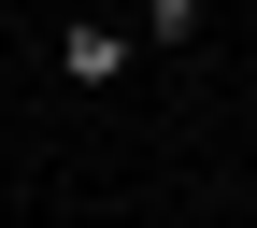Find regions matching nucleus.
<instances>
[{"label": "nucleus", "mask_w": 257, "mask_h": 228, "mask_svg": "<svg viewBox=\"0 0 257 228\" xmlns=\"http://www.w3.org/2000/svg\"><path fill=\"white\" fill-rule=\"evenodd\" d=\"M57 72H72L86 100H100V86H128V72H143V43H128V15H72V29H57Z\"/></svg>", "instance_id": "f257e3e1"}, {"label": "nucleus", "mask_w": 257, "mask_h": 228, "mask_svg": "<svg viewBox=\"0 0 257 228\" xmlns=\"http://www.w3.org/2000/svg\"><path fill=\"white\" fill-rule=\"evenodd\" d=\"M128 43H143V57H186V43H200V0H143Z\"/></svg>", "instance_id": "f03ea898"}]
</instances>
